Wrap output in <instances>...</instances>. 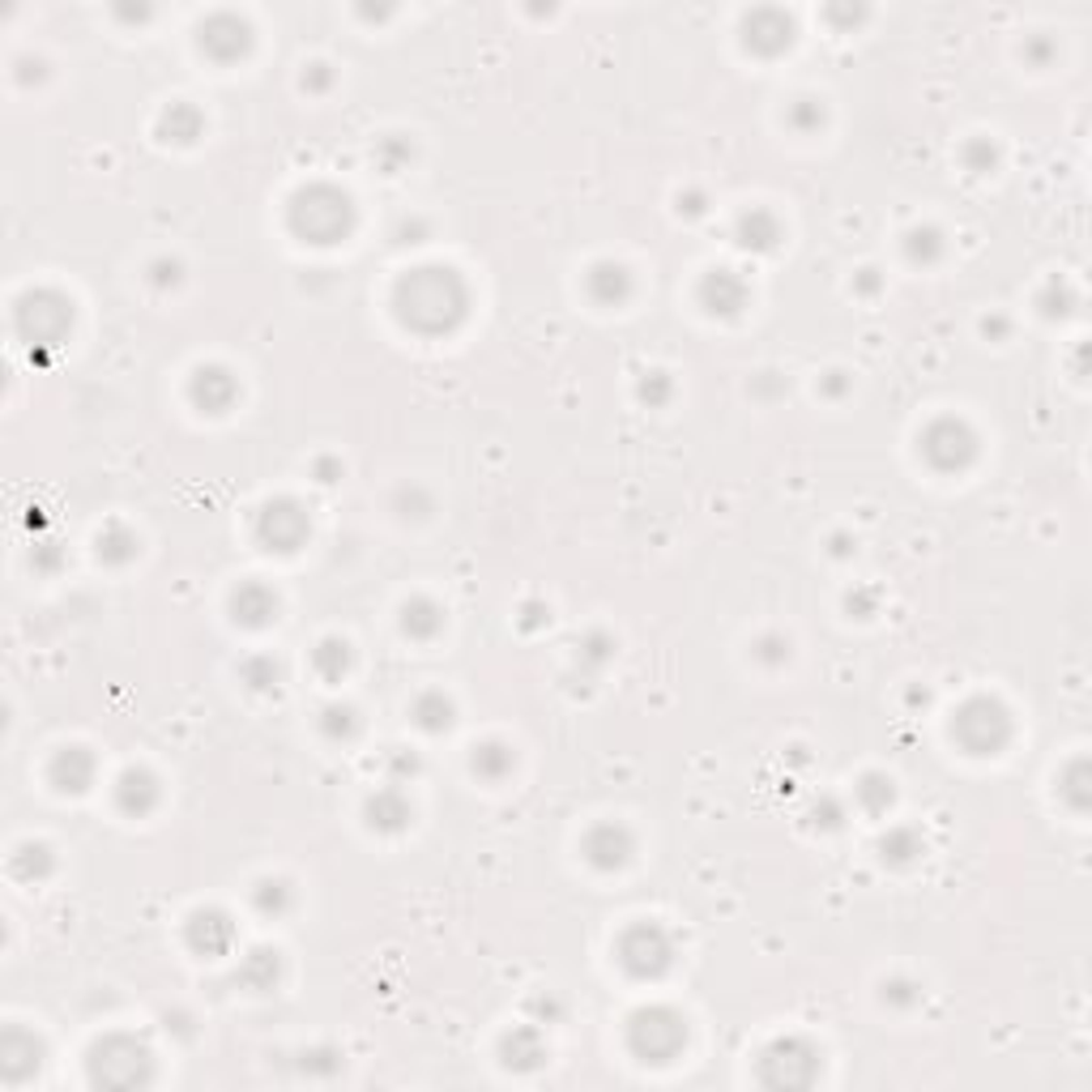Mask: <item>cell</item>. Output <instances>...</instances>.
Returning a JSON list of instances; mask_svg holds the SVG:
<instances>
[{
	"instance_id": "27",
	"label": "cell",
	"mask_w": 1092,
	"mask_h": 1092,
	"mask_svg": "<svg viewBox=\"0 0 1092 1092\" xmlns=\"http://www.w3.org/2000/svg\"><path fill=\"white\" fill-rule=\"evenodd\" d=\"M158 133H163L167 142H175V146H192V142L206 133V115L192 107V103H171V107L163 111V120H158Z\"/></svg>"
},
{
	"instance_id": "41",
	"label": "cell",
	"mask_w": 1092,
	"mask_h": 1092,
	"mask_svg": "<svg viewBox=\"0 0 1092 1092\" xmlns=\"http://www.w3.org/2000/svg\"><path fill=\"white\" fill-rule=\"evenodd\" d=\"M786 124L794 128V133H802V137L819 133V128H823V103L819 99H794L790 111H786Z\"/></svg>"
},
{
	"instance_id": "20",
	"label": "cell",
	"mask_w": 1092,
	"mask_h": 1092,
	"mask_svg": "<svg viewBox=\"0 0 1092 1092\" xmlns=\"http://www.w3.org/2000/svg\"><path fill=\"white\" fill-rule=\"evenodd\" d=\"M231 619L239 627H270L278 619V594L261 581H243L235 594H231Z\"/></svg>"
},
{
	"instance_id": "9",
	"label": "cell",
	"mask_w": 1092,
	"mask_h": 1092,
	"mask_svg": "<svg viewBox=\"0 0 1092 1092\" xmlns=\"http://www.w3.org/2000/svg\"><path fill=\"white\" fill-rule=\"evenodd\" d=\"M918 448H922V457H926L930 470H939V474H960V470H969V466L978 462V431H973L965 419L943 414V419H935V423L922 431Z\"/></svg>"
},
{
	"instance_id": "1",
	"label": "cell",
	"mask_w": 1092,
	"mask_h": 1092,
	"mask_svg": "<svg viewBox=\"0 0 1092 1092\" xmlns=\"http://www.w3.org/2000/svg\"><path fill=\"white\" fill-rule=\"evenodd\" d=\"M393 312L419 338H444L470 316V286L448 265H419L398 278Z\"/></svg>"
},
{
	"instance_id": "25",
	"label": "cell",
	"mask_w": 1092,
	"mask_h": 1092,
	"mask_svg": "<svg viewBox=\"0 0 1092 1092\" xmlns=\"http://www.w3.org/2000/svg\"><path fill=\"white\" fill-rule=\"evenodd\" d=\"M585 291L598 307H623L631 299V274L627 265L619 261H598L590 274H585Z\"/></svg>"
},
{
	"instance_id": "57",
	"label": "cell",
	"mask_w": 1092,
	"mask_h": 1092,
	"mask_svg": "<svg viewBox=\"0 0 1092 1092\" xmlns=\"http://www.w3.org/2000/svg\"><path fill=\"white\" fill-rule=\"evenodd\" d=\"M845 602H850V611H858V619H871V615H875V602H879V594H875V590H862V594H850Z\"/></svg>"
},
{
	"instance_id": "12",
	"label": "cell",
	"mask_w": 1092,
	"mask_h": 1092,
	"mask_svg": "<svg viewBox=\"0 0 1092 1092\" xmlns=\"http://www.w3.org/2000/svg\"><path fill=\"white\" fill-rule=\"evenodd\" d=\"M188 398L201 414H227L239 398V380L222 363H201L188 380Z\"/></svg>"
},
{
	"instance_id": "31",
	"label": "cell",
	"mask_w": 1092,
	"mask_h": 1092,
	"mask_svg": "<svg viewBox=\"0 0 1092 1092\" xmlns=\"http://www.w3.org/2000/svg\"><path fill=\"white\" fill-rule=\"evenodd\" d=\"M922 837H918V828H909V823H896V828H887V837L879 841V854H883V862H892V866H909V862H918L922 858Z\"/></svg>"
},
{
	"instance_id": "28",
	"label": "cell",
	"mask_w": 1092,
	"mask_h": 1092,
	"mask_svg": "<svg viewBox=\"0 0 1092 1092\" xmlns=\"http://www.w3.org/2000/svg\"><path fill=\"white\" fill-rule=\"evenodd\" d=\"M402 631L410 640H435L444 631V606L431 598H410L402 606Z\"/></svg>"
},
{
	"instance_id": "29",
	"label": "cell",
	"mask_w": 1092,
	"mask_h": 1092,
	"mask_svg": "<svg viewBox=\"0 0 1092 1092\" xmlns=\"http://www.w3.org/2000/svg\"><path fill=\"white\" fill-rule=\"evenodd\" d=\"M350 662H355V654H350V645L342 636H325L320 645L312 649V670L325 679V683H342V675L350 670Z\"/></svg>"
},
{
	"instance_id": "48",
	"label": "cell",
	"mask_w": 1092,
	"mask_h": 1092,
	"mask_svg": "<svg viewBox=\"0 0 1092 1092\" xmlns=\"http://www.w3.org/2000/svg\"><path fill=\"white\" fill-rule=\"evenodd\" d=\"M994 163H999V146H994L990 137H973V142L965 146V167H969L973 175L994 171Z\"/></svg>"
},
{
	"instance_id": "44",
	"label": "cell",
	"mask_w": 1092,
	"mask_h": 1092,
	"mask_svg": "<svg viewBox=\"0 0 1092 1092\" xmlns=\"http://www.w3.org/2000/svg\"><path fill=\"white\" fill-rule=\"evenodd\" d=\"M342 1054L338 1050H329V1046H320V1050H307L303 1058H299V1071L303 1075H316V1079H334L338 1071H342Z\"/></svg>"
},
{
	"instance_id": "23",
	"label": "cell",
	"mask_w": 1092,
	"mask_h": 1092,
	"mask_svg": "<svg viewBox=\"0 0 1092 1092\" xmlns=\"http://www.w3.org/2000/svg\"><path fill=\"white\" fill-rule=\"evenodd\" d=\"M158 777L150 773V768H124V773L115 777V807L124 811V815H150L154 807H158Z\"/></svg>"
},
{
	"instance_id": "17",
	"label": "cell",
	"mask_w": 1092,
	"mask_h": 1092,
	"mask_svg": "<svg viewBox=\"0 0 1092 1092\" xmlns=\"http://www.w3.org/2000/svg\"><path fill=\"white\" fill-rule=\"evenodd\" d=\"M499 1058H504L508 1071H521V1075L538 1071V1067L551 1058V1046H547L542 1024H517V1029H508V1033L499 1037Z\"/></svg>"
},
{
	"instance_id": "10",
	"label": "cell",
	"mask_w": 1092,
	"mask_h": 1092,
	"mask_svg": "<svg viewBox=\"0 0 1092 1092\" xmlns=\"http://www.w3.org/2000/svg\"><path fill=\"white\" fill-rule=\"evenodd\" d=\"M252 530H256V542H261L265 551L291 555V551H299V547L307 542L312 521H307V512H303L299 499L282 495V499H270L261 512H256V526H252Z\"/></svg>"
},
{
	"instance_id": "37",
	"label": "cell",
	"mask_w": 1092,
	"mask_h": 1092,
	"mask_svg": "<svg viewBox=\"0 0 1092 1092\" xmlns=\"http://www.w3.org/2000/svg\"><path fill=\"white\" fill-rule=\"evenodd\" d=\"M359 730H363V722H359L355 704H329V709L320 713V734L334 738V743H350Z\"/></svg>"
},
{
	"instance_id": "38",
	"label": "cell",
	"mask_w": 1092,
	"mask_h": 1092,
	"mask_svg": "<svg viewBox=\"0 0 1092 1092\" xmlns=\"http://www.w3.org/2000/svg\"><path fill=\"white\" fill-rule=\"evenodd\" d=\"M854 798H858V807H862L866 815H883V811L892 807V798H896L892 777H883V773H866V777L854 786Z\"/></svg>"
},
{
	"instance_id": "2",
	"label": "cell",
	"mask_w": 1092,
	"mask_h": 1092,
	"mask_svg": "<svg viewBox=\"0 0 1092 1092\" xmlns=\"http://www.w3.org/2000/svg\"><path fill=\"white\" fill-rule=\"evenodd\" d=\"M286 222L303 243L329 248V243H342L355 231V206L334 184H307L291 197Z\"/></svg>"
},
{
	"instance_id": "13",
	"label": "cell",
	"mask_w": 1092,
	"mask_h": 1092,
	"mask_svg": "<svg viewBox=\"0 0 1092 1092\" xmlns=\"http://www.w3.org/2000/svg\"><path fill=\"white\" fill-rule=\"evenodd\" d=\"M695 299H700V307L709 316H738L747 307V299H751V286H747V278L738 270L722 265V270H709L700 278Z\"/></svg>"
},
{
	"instance_id": "47",
	"label": "cell",
	"mask_w": 1092,
	"mask_h": 1092,
	"mask_svg": "<svg viewBox=\"0 0 1092 1092\" xmlns=\"http://www.w3.org/2000/svg\"><path fill=\"white\" fill-rule=\"evenodd\" d=\"M146 282L154 291H175L184 282V265L175 261V256H158V261H150V270H146Z\"/></svg>"
},
{
	"instance_id": "36",
	"label": "cell",
	"mask_w": 1092,
	"mask_h": 1092,
	"mask_svg": "<svg viewBox=\"0 0 1092 1092\" xmlns=\"http://www.w3.org/2000/svg\"><path fill=\"white\" fill-rule=\"evenodd\" d=\"M51 871H56V858H51V850H47L43 841H26V845L14 854V875H18V879L39 883V879H47Z\"/></svg>"
},
{
	"instance_id": "46",
	"label": "cell",
	"mask_w": 1092,
	"mask_h": 1092,
	"mask_svg": "<svg viewBox=\"0 0 1092 1092\" xmlns=\"http://www.w3.org/2000/svg\"><path fill=\"white\" fill-rule=\"evenodd\" d=\"M376 158H380V167L389 171V175H398V171L414 158V146H410L406 137H384V142L376 146Z\"/></svg>"
},
{
	"instance_id": "61",
	"label": "cell",
	"mask_w": 1092,
	"mask_h": 1092,
	"mask_svg": "<svg viewBox=\"0 0 1092 1092\" xmlns=\"http://www.w3.org/2000/svg\"><path fill=\"white\" fill-rule=\"evenodd\" d=\"M316 474H320V483H338V478H342V466H338V462H316Z\"/></svg>"
},
{
	"instance_id": "45",
	"label": "cell",
	"mask_w": 1092,
	"mask_h": 1092,
	"mask_svg": "<svg viewBox=\"0 0 1092 1092\" xmlns=\"http://www.w3.org/2000/svg\"><path fill=\"white\" fill-rule=\"evenodd\" d=\"M879 994H883V1003L896 1007V1011H909L914 1003H922V986H918L914 978H887Z\"/></svg>"
},
{
	"instance_id": "54",
	"label": "cell",
	"mask_w": 1092,
	"mask_h": 1092,
	"mask_svg": "<svg viewBox=\"0 0 1092 1092\" xmlns=\"http://www.w3.org/2000/svg\"><path fill=\"white\" fill-rule=\"evenodd\" d=\"M334 86V73H329V64H312V69L303 73V90H312V94H325Z\"/></svg>"
},
{
	"instance_id": "50",
	"label": "cell",
	"mask_w": 1092,
	"mask_h": 1092,
	"mask_svg": "<svg viewBox=\"0 0 1092 1092\" xmlns=\"http://www.w3.org/2000/svg\"><path fill=\"white\" fill-rule=\"evenodd\" d=\"M530 1011H534V1024H559V1020L568 1015L563 999H555L551 990H547V994H534V999H530Z\"/></svg>"
},
{
	"instance_id": "43",
	"label": "cell",
	"mask_w": 1092,
	"mask_h": 1092,
	"mask_svg": "<svg viewBox=\"0 0 1092 1092\" xmlns=\"http://www.w3.org/2000/svg\"><path fill=\"white\" fill-rule=\"evenodd\" d=\"M1084 781H1088V764H1084V759H1071L1067 773H1063V781H1058V794H1063L1075 811L1088 807V786H1084Z\"/></svg>"
},
{
	"instance_id": "15",
	"label": "cell",
	"mask_w": 1092,
	"mask_h": 1092,
	"mask_svg": "<svg viewBox=\"0 0 1092 1092\" xmlns=\"http://www.w3.org/2000/svg\"><path fill=\"white\" fill-rule=\"evenodd\" d=\"M184 939L197 956L214 960V956H227L235 947V922H231L227 909H197L184 926Z\"/></svg>"
},
{
	"instance_id": "62",
	"label": "cell",
	"mask_w": 1092,
	"mask_h": 1092,
	"mask_svg": "<svg viewBox=\"0 0 1092 1092\" xmlns=\"http://www.w3.org/2000/svg\"><path fill=\"white\" fill-rule=\"evenodd\" d=\"M858 291H862V295H875V291H879L875 270H862V274H858Z\"/></svg>"
},
{
	"instance_id": "19",
	"label": "cell",
	"mask_w": 1092,
	"mask_h": 1092,
	"mask_svg": "<svg viewBox=\"0 0 1092 1092\" xmlns=\"http://www.w3.org/2000/svg\"><path fill=\"white\" fill-rule=\"evenodd\" d=\"M790 39H794V22H790L786 14H777V9H755V14H747V22H743V43H747L751 51H759V56L786 51Z\"/></svg>"
},
{
	"instance_id": "24",
	"label": "cell",
	"mask_w": 1092,
	"mask_h": 1092,
	"mask_svg": "<svg viewBox=\"0 0 1092 1092\" xmlns=\"http://www.w3.org/2000/svg\"><path fill=\"white\" fill-rule=\"evenodd\" d=\"M235 982H239L243 990H252V994H270V990L282 982V951H274V947H252V951L239 960Z\"/></svg>"
},
{
	"instance_id": "53",
	"label": "cell",
	"mask_w": 1092,
	"mask_h": 1092,
	"mask_svg": "<svg viewBox=\"0 0 1092 1092\" xmlns=\"http://www.w3.org/2000/svg\"><path fill=\"white\" fill-rule=\"evenodd\" d=\"M419 755H410V751H389V777H393V786L398 781H406V777H419Z\"/></svg>"
},
{
	"instance_id": "55",
	"label": "cell",
	"mask_w": 1092,
	"mask_h": 1092,
	"mask_svg": "<svg viewBox=\"0 0 1092 1092\" xmlns=\"http://www.w3.org/2000/svg\"><path fill=\"white\" fill-rule=\"evenodd\" d=\"M850 384H854V380H850L845 371H828V376L819 380V393L837 402V398H845V393H850Z\"/></svg>"
},
{
	"instance_id": "56",
	"label": "cell",
	"mask_w": 1092,
	"mask_h": 1092,
	"mask_svg": "<svg viewBox=\"0 0 1092 1092\" xmlns=\"http://www.w3.org/2000/svg\"><path fill=\"white\" fill-rule=\"evenodd\" d=\"M1024 56H1029L1037 69H1046V64L1054 60V43L1050 39H1029V43H1024Z\"/></svg>"
},
{
	"instance_id": "32",
	"label": "cell",
	"mask_w": 1092,
	"mask_h": 1092,
	"mask_svg": "<svg viewBox=\"0 0 1092 1092\" xmlns=\"http://www.w3.org/2000/svg\"><path fill=\"white\" fill-rule=\"evenodd\" d=\"M414 722L427 730V734H440V730H448L453 726V700H448L444 691H423L419 700H414Z\"/></svg>"
},
{
	"instance_id": "34",
	"label": "cell",
	"mask_w": 1092,
	"mask_h": 1092,
	"mask_svg": "<svg viewBox=\"0 0 1092 1092\" xmlns=\"http://www.w3.org/2000/svg\"><path fill=\"white\" fill-rule=\"evenodd\" d=\"M252 905L261 909L265 918H282L291 905H295V887L286 879H261L252 887Z\"/></svg>"
},
{
	"instance_id": "26",
	"label": "cell",
	"mask_w": 1092,
	"mask_h": 1092,
	"mask_svg": "<svg viewBox=\"0 0 1092 1092\" xmlns=\"http://www.w3.org/2000/svg\"><path fill=\"white\" fill-rule=\"evenodd\" d=\"M512 768H517V751H512L504 738H487V743H474L470 751V773L487 786H499Z\"/></svg>"
},
{
	"instance_id": "30",
	"label": "cell",
	"mask_w": 1092,
	"mask_h": 1092,
	"mask_svg": "<svg viewBox=\"0 0 1092 1092\" xmlns=\"http://www.w3.org/2000/svg\"><path fill=\"white\" fill-rule=\"evenodd\" d=\"M94 551H99V559L103 563H128V559H137V551H142V542H137V534L128 530V526H120V521H111V526H103V534L94 538Z\"/></svg>"
},
{
	"instance_id": "33",
	"label": "cell",
	"mask_w": 1092,
	"mask_h": 1092,
	"mask_svg": "<svg viewBox=\"0 0 1092 1092\" xmlns=\"http://www.w3.org/2000/svg\"><path fill=\"white\" fill-rule=\"evenodd\" d=\"M943 231L939 227H914V231H905V261L909 265H935L939 256H943Z\"/></svg>"
},
{
	"instance_id": "42",
	"label": "cell",
	"mask_w": 1092,
	"mask_h": 1092,
	"mask_svg": "<svg viewBox=\"0 0 1092 1092\" xmlns=\"http://www.w3.org/2000/svg\"><path fill=\"white\" fill-rule=\"evenodd\" d=\"M636 398L645 402L649 410H658V406H666L675 398V380L666 371H645V376H640V384H636Z\"/></svg>"
},
{
	"instance_id": "58",
	"label": "cell",
	"mask_w": 1092,
	"mask_h": 1092,
	"mask_svg": "<svg viewBox=\"0 0 1092 1092\" xmlns=\"http://www.w3.org/2000/svg\"><path fill=\"white\" fill-rule=\"evenodd\" d=\"M542 623H551V606L526 602V606H521V627H542Z\"/></svg>"
},
{
	"instance_id": "21",
	"label": "cell",
	"mask_w": 1092,
	"mask_h": 1092,
	"mask_svg": "<svg viewBox=\"0 0 1092 1092\" xmlns=\"http://www.w3.org/2000/svg\"><path fill=\"white\" fill-rule=\"evenodd\" d=\"M363 815H367V828L384 832V837H393V832H406V828H410L414 807H410V798H406L398 786H384V790H376V794L363 802Z\"/></svg>"
},
{
	"instance_id": "3",
	"label": "cell",
	"mask_w": 1092,
	"mask_h": 1092,
	"mask_svg": "<svg viewBox=\"0 0 1092 1092\" xmlns=\"http://www.w3.org/2000/svg\"><path fill=\"white\" fill-rule=\"evenodd\" d=\"M687 1046V1015L670 1003H649V1007H636L627 1015V1050L631 1058L640 1063H654V1067H666L683 1054Z\"/></svg>"
},
{
	"instance_id": "51",
	"label": "cell",
	"mask_w": 1092,
	"mask_h": 1092,
	"mask_svg": "<svg viewBox=\"0 0 1092 1092\" xmlns=\"http://www.w3.org/2000/svg\"><path fill=\"white\" fill-rule=\"evenodd\" d=\"M755 658H759L764 666H781V662L790 658V640H786V636H759V640H755Z\"/></svg>"
},
{
	"instance_id": "5",
	"label": "cell",
	"mask_w": 1092,
	"mask_h": 1092,
	"mask_svg": "<svg viewBox=\"0 0 1092 1092\" xmlns=\"http://www.w3.org/2000/svg\"><path fill=\"white\" fill-rule=\"evenodd\" d=\"M615 960H619V969L627 978L658 982V978H666L675 969L679 943H675V935L662 922H631L619 935V943H615Z\"/></svg>"
},
{
	"instance_id": "8",
	"label": "cell",
	"mask_w": 1092,
	"mask_h": 1092,
	"mask_svg": "<svg viewBox=\"0 0 1092 1092\" xmlns=\"http://www.w3.org/2000/svg\"><path fill=\"white\" fill-rule=\"evenodd\" d=\"M823 1054L819 1046H811L807 1037H777L773 1046H764L759 1063H755V1079L764 1088H811L819 1079Z\"/></svg>"
},
{
	"instance_id": "7",
	"label": "cell",
	"mask_w": 1092,
	"mask_h": 1092,
	"mask_svg": "<svg viewBox=\"0 0 1092 1092\" xmlns=\"http://www.w3.org/2000/svg\"><path fill=\"white\" fill-rule=\"evenodd\" d=\"M951 738L969 755H999L1011 743V713L994 695H969L951 718Z\"/></svg>"
},
{
	"instance_id": "4",
	"label": "cell",
	"mask_w": 1092,
	"mask_h": 1092,
	"mask_svg": "<svg viewBox=\"0 0 1092 1092\" xmlns=\"http://www.w3.org/2000/svg\"><path fill=\"white\" fill-rule=\"evenodd\" d=\"M86 1075L94 1088H146L154 1079V1054L128 1033H107L90 1046Z\"/></svg>"
},
{
	"instance_id": "49",
	"label": "cell",
	"mask_w": 1092,
	"mask_h": 1092,
	"mask_svg": "<svg viewBox=\"0 0 1092 1092\" xmlns=\"http://www.w3.org/2000/svg\"><path fill=\"white\" fill-rule=\"evenodd\" d=\"M398 512H402V517L423 521L427 512H431V495H427L423 487H402V491H398Z\"/></svg>"
},
{
	"instance_id": "60",
	"label": "cell",
	"mask_w": 1092,
	"mask_h": 1092,
	"mask_svg": "<svg viewBox=\"0 0 1092 1092\" xmlns=\"http://www.w3.org/2000/svg\"><path fill=\"white\" fill-rule=\"evenodd\" d=\"M982 334H986V338H1007V334H1011V320H1007V316H986V320H982Z\"/></svg>"
},
{
	"instance_id": "11",
	"label": "cell",
	"mask_w": 1092,
	"mask_h": 1092,
	"mask_svg": "<svg viewBox=\"0 0 1092 1092\" xmlns=\"http://www.w3.org/2000/svg\"><path fill=\"white\" fill-rule=\"evenodd\" d=\"M581 854H585V862H590L594 871H619V866L631 862V854H636V837H631V828H627V823H619V819H602V823H594V828L585 832Z\"/></svg>"
},
{
	"instance_id": "39",
	"label": "cell",
	"mask_w": 1092,
	"mask_h": 1092,
	"mask_svg": "<svg viewBox=\"0 0 1092 1092\" xmlns=\"http://www.w3.org/2000/svg\"><path fill=\"white\" fill-rule=\"evenodd\" d=\"M239 675H243V683L252 687V691H278V683H282V666L274 662V658H248L243 666H239Z\"/></svg>"
},
{
	"instance_id": "6",
	"label": "cell",
	"mask_w": 1092,
	"mask_h": 1092,
	"mask_svg": "<svg viewBox=\"0 0 1092 1092\" xmlns=\"http://www.w3.org/2000/svg\"><path fill=\"white\" fill-rule=\"evenodd\" d=\"M14 329L26 346H60L73 329V299L51 286L26 291L14 303Z\"/></svg>"
},
{
	"instance_id": "22",
	"label": "cell",
	"mask_w": 1092,
	"mask_h": 1092,
	"mask_svg": "<svg viewBox=\"0 0 1092 1092\" xmlns=\"http://www.w3.org/2000/svg\"><path fill=\"white\" fill-rule=\"evenodd\" d=\"M730 239H734L743 252H773V248L781 243V222H777L773 210L751 206V210H743V214L734 218Z\"/></svg>"
},
{
	"instance_id": "40",
	"label": "cell",
	"mask_w": 1092,
	"mask_h": 1092,
	"mask_svg": "<svg viewBox=\"0 0 1092 1092\" xmlns=\"http://www.w3.org/2000/svg\"><path fill=\"white\" fill-rule=\"evenodd\" d=\"M1037 307H1042L1046 320H1063V316H1071V307H1075V291H1071L1063 278H1050L1046 291L1037 295Z\"/></svg>"
},
{
	"instance_id": "63",
	"label": "cell",
	"mask_w": 1092,
	"mask_h": 1092,
	"mask_svg": "<svg viewBox=\"0 0 1092 1092\" xmlns=\"http://www.w3.org/2000/svg\"><path fill=\"white\" fill-rule=\"evenodd\" d=\"M832 542H837V547H832V555H850V538H841V534H837Z\"/></svg>"
},
{
	"instance_id": "14",
	"label": "cell",
	"mask_w": 1092,
	"mask_h": 1092,
	"mask_svg": "<svg viewBox=\"0 0 1092 1092\" xmlns=\"http://www.w3.org/2000/svg\"><path fill=\"white\" fill-rule=\"evenodd\" d=\"M197 43H201V51H206L210 60L231 64V60L248 56V47H252V26H248L243 18H235V14H214V18L201 26Z\"/></svg>"
},
{
	"instance_id": "35",
	"label": "cell",
	"mask_w": 1092,
	"mask_h": 1092,
	"mask_svg": "<svg viewBox=\"0 0 1092 1092\" xmlns=\"http://www.w3.org/2000/svg\"><path fill=\"white\" fill-rule=\"evenodd\" d=\"M615 636L611 631H590L581 636V645H576V662H581L590 675H602L611 662H615Z\"/></svg>"
},
{
	"instance_id": "52",
	"label": "cell",
	"mask_w": 1092,
	"mask_h": 1092,
	"mask_svg": "<svg viewBox=\"0 0 1092 1092\" xmlns=\"http://www.w3.org/2000/svg\"><path fill=\"white\" fill-rule=\"evenodd\" d=\"M841 819H845V807L837 802V798H815V807H811V823L815 828H841Z\"/></svg>"
},
{
	"instance_id": "18",
	"label": "cell",
	"mask_w": 1092,
	"mask_h": 1092,
	"mask_svg": "<svg viewBox=\"0 0 1092 1092\" xmlns=\"http://www.w3.org/2000/svg\"><path fill=\"white\" fill-rule=\"evenodd\" d=\"M94 773H99V764L86 747H60L47 764V777L60 794H86L94 786Z\"/></svg>"
},
{
	"instance_id": "16",
	"label": "cell",
	"mask_w": 1092,
	"mask_h": 1092,
	"mask_svg": "<svg viewBox=\"0 0 1092 1092\" xmlns=\"http://www.w3.org/2000/svg\"><path fill=\"white\" fill-rule=\"evenodd\" d=\"M43 1063V1042L35 1033H26L22 1024H9L5 1033H0V1075L5 1084H22L39 1071Z\"/></svg>"
},
{
	"instance_id": "59",
	"label": "cell",
	"mask_w": 1092,
	"mask_h": 1092,
	"mask_svg": "<svg viewBox=\"0 0 1092 1092\" xmlns=\"http://www.w3.org/2000/svg\"><path fill=\"white\" fill-rule=\"evenodd\" d=\"M679 214H687V218H695V214H704V192H679Z\"/></svg>"
}]
</instances>
